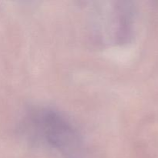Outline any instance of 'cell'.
<instances>
[{"label":"cell","mask_w":158,"mask_h":158,"mask_svg":"<svg viewBox=\"0 0 158 158\" xmlns=\"http://www.w3.org/2000/svg\"><path fill=\"white\" fill-rule=\"evenodd\" d=\"M22 134L29 141L74 156L81 150V136L72 122L50 107H35L28 111L20 123Z\"/></svg>","instance_id":"obj_1"}]
</instances>
